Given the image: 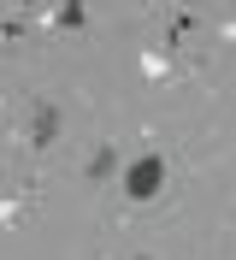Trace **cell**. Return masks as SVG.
I'll list each match as a JSON object with an SVG mask.
<instances>
[{"mask_svg":"<svg viewBox=\"0 0 236 260\" xmlns=\"http://www.w3.org/2000/svg\"><path fill=\"white\" fill-rule=\"evenodd\" d=\"M59 24H71V30H77V24H83V0H65V6H59Z\"/></svg>","mask_w":236,"mask_h":260,"instance_id":"cell-3","label":"cell"},{"mask_svg":"<svg viewBox=\"0 0 236 260\" xmlns=\"http://www.w3.org/2000/svg\"><path fill=\"white\" fill-rule=\"evenodd\" d=\"M136 260H154V254H136Z\"/></svg>","mask_w":236,"mask_h":260,"instance_id":"cell-5","label":"cell"},{"mask_svg":"<svg viewBox=\"0 0 236 260\" xmlns=\"http://www.w3.org/2000/svg\"><path fill=\"white\" fill-rule=\"evenodd\" d=\"M107 172H112V148H100V154L89 160V178H107Z\"/></svg>","mask_w":236,"mask_h":260,"instance_id":"cell-4","label":"cell"},{"mask_svg":"<svg viewBox=\"0 0 236 260\" xmlns=\"http://www.w3.org/2000/svg\"><path fill=\"white\" fill-rule=\"evenodd\" d=\"M53 136H59V107H47V101H42V107H36V124H30V142L47 148Z\"/></svg>","mask_w":236,"mask_h":260,"instance_id":"cell-2","label":"cell"},{"mask_svg":"<svg viewBox=\"0 0 236 260\" xmlns=\"http://www.w3.org/2000/svg\"><path fill=\"white\" fill-rule=\"evenodd\" d=\"M159 183H165V160H159V154H142V160L124 172V195L130 201H154Z\"/></svg>","mask_w":236,"mask_h":260,"instance_id":"cell-1","label":"cell"}]
</instances>
